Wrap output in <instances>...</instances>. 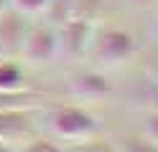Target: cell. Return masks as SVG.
Wrapping results in <instances>:
<instances>
[]
</instances>
